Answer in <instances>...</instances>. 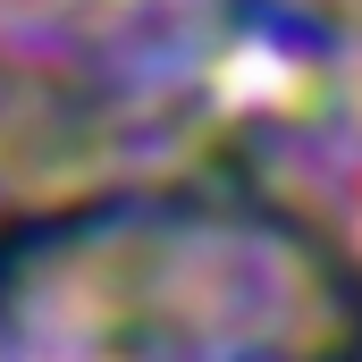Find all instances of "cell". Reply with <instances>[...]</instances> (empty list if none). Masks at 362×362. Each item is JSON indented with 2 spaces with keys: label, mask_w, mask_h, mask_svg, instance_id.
Masks as SVG:
<instances>
[{
  "label": "cell",
  "mask_w": 362,
  "mask_h": 362,
  "mask_svg": "<svg viewBox=\"0 0 362 362\" xmlns=\"http://www.w3.org/2000/svg\"><path fill=\"white\" fill-rule=\"evenodd\" d=\"M0 346L17 354H346L362 278L303 219L144 185L0 228Z\"/></svg>",
  "instance_id": "cell-1"
}]
</instances>
